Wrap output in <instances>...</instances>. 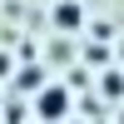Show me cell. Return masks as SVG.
I'll return each mask as SVG.
<instances>
[{
    "label": "cell",
    "instance_id": "6da1fadb",
    "mask_svg": "<svg viewBox=\"0 0 124 124\" xmlns=\"http://www.w3.org/2000/svg\"><path fill=\"white\" fill-rule=\"evenodd\" d=\"M35 114H40V124H60L70 114V89L65 85H45L40 99H35Z\"/></svg>",
    "mask_w": 124,
    "mask_h": 124
},
{
    "label": "cell",
    "instance_id": "7a4b0ae2",
    "mask_svg": "<svg viewBox=\"0 0 124 124\" xmlns=\"http://www.w3.org/2000/svg\"><path fill=\"white\" fill-rule=\"evenodd\" d=\"M79 20H85V10H79L75 0H65V5H55V25H60V30H79Z\"/></svg>",
    "mask_w": 124,
    "mask_h": 124
},
{
    "label": "cell",
    "instance_id": "3957f363",
    "mask_svg": "<svg viewBox=\"0 0 124 124\" xmlns=\"http://www.w3.org/2000/svg\"><path fill=\"white\" fill-rule=\"evenodd\" d=\"M20 85H25V89H40V70H35V65L20 70Z\"/></svg>",
    "mask_w": 124,
    "mask_h": 124
},
{
    "label": "cell",
    "instance_id": "277c9868",
    "mask_svg": "<svg viewBox=\"0 0 124 124\" xmlns=\"http://www.w3.org/2000/svg\"><path fill=\"white\" fill-rule=\"evenodd\" d=\"M0 75H10V60H5V55H0Z\"/></svg>",
    "mask_w": 124,
    "mask_h": 124
}]
</instances>
